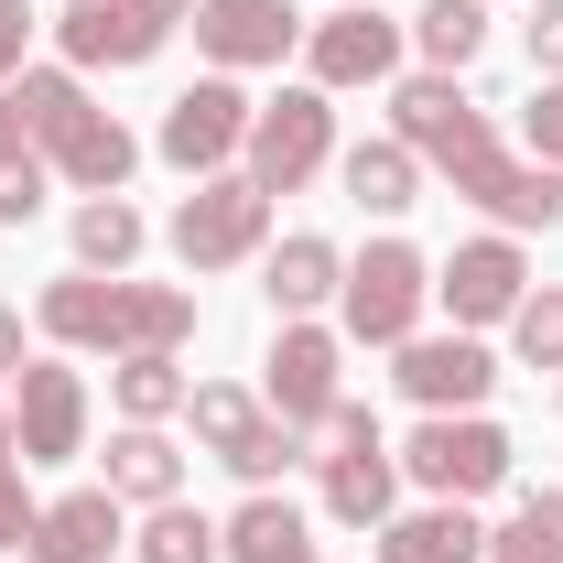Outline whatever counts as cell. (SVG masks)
I'll use <instances>...</instances> for the list:
<instances>
[{
    "label": "cell",
    "instance_id": "cell-1",
    "mask_svg": "<svg viewBox=\"0 0 563 563\" xmlns=\"http://www.w3.org/2000/svg\"><path fill=\"white\" fill-rule=\"evenodd\" d=\"M422 303H433V261L412 239H368L347 261V282H336V336L401 347V336H422Z\"/></svg>",
    "mask_w": 563,
    "mask_h": 563
},
{
    "label": "cell",
    "instance_id": "cell-2",
    "mask_svg": "<svg viewBox=\"0 0 563 563\" xmlns=\"http://www.w3.org/2000/svg\"><path fill=\"white\" fill-rule=\"evenodd\" d=\"M325 433V520L336 531H379L390 509H401V455H390V433H379V412L368 401H336V412L314 422Z\"/></svg>",
    "mask_w": 563,
    "mask_h": 563
},
{
    "label": "cell",
    "instance_id": "cell-6",
    "mask_svg": "<svg viewBox=\"0 0 563 563\" xmlns=\"http://www.w3.org/2000/svg\"><path fill=\"white\" fill-rule=\"evenodd\" d=\"M412 55V22H390L379 0H347L336 22H303V87L347 98V87H390Z\"/></svg>",
    "mask_w": 563,
    "mask_h": 563
},
{
    "label": "cell",
    "instance_id": "cell-13",
    "mask_svg": "<svg viewBox=\"0 0 563 563\" xmlns=\"http://www.w3.org/2000/svg\"><path fill=\"white\" fill-rule=\"evenodd\" d=\"M390 379H401V401L412 412H488V390H498V357L488 336H401L390 347Z\"/></svg>",
    "mask_w": 563,
    "mask_h": 563
},
{
    "label": "cell",
    "instance_id": "cell-42",
    "mask_svg": "<svg viewBox=\"0 0 563 563\" xmlns=\"http://www.w3.org/2000/svg\"><path fill=\"white\" fill-rule=\"evenodd\" d=\"M0 455H22V444H11V401H0Z\"/></svg>",
    "mask_w": 563,
    "mask_h": 563
},
{
    "label": "cell",
    "instance_id": "cell-19",
    "mask_svg": "<svg viewBox=\"0 0 563 563\" xmlns=\"http://www.w3.org/2000/svg\"><path fill=\"white\" fill-rule=\"evenodd\" d=\"M44 163H55V185H76V196H120L141 174V141L120 131V109H87V120H66V131L44 141Z\"/></svg>",
    "mask_w": 563,
    "mask_h": 563
},
{
    "label": "cell",
    "instance_id": "cell-23",
    "mask_svg": "<svg viewBox=\"0 0 563 563\" xmlns=\"http://www.w3.org/2000/svg\"><path fill=\"white\" fill-rule=\"evenodd\" d=\"M109 498H120V509H163V498H185V455H174L163 422H120V433H109Z\"/></svg>",
    "mask_w": 563,
    "mask_h": 563
},
{
    "label": "cell",
    "instance_id": "cell-43",
    "mask_svg": "<svg viewBox=\"0 0 563 563\" xmlns=\"http://www.w3.org/2000/svg\"><path fill=\"white\" fill-rule=\"evenodd\" d=\"M553 412H563V379H553Z\"/></svg>",
    "mask_w": 563,
    "mask_h": 563
},
{
    "label": "cell",
    "instance_id": "cell-33",
    "mask_svg": "<svg viewBox=\"0 0 563 563\" xmlns=\"http://www.w3.org/2000/svg\"><path fill=\"white\" fill-rule=\"evenodd\" d=\"M292 466H303V433H292V422H282V412L261 422V433H250L239 455H228V477H239V488H282Z\"/></svg>",
    "mask_w": 563,
    "mask_h": 563
},
{
    "label": "cell",
    "instance_id": "cell-37",
    "mask_svg": "<svg viewBox=\"0 0 563 563\" xmlns=\"http://www.w3.org/2000/svg\"><path fill=\"white\" fill-rule=\"evenodd\" d=\"M22 55H33V0H0V87L22 76Z\"/></svg>",
    "mask_w": 563,
    "mask_h": 563
},
{
    "label": "cell",
    "instance_id": "cell-14",
    "mask_svg": "<svg viewBox=\"0 0 563 563\" xmlns=\"http://www.w3.org/2000/svg\"><path fill=\"white\" fill-rule=\"evenodd\" d=\"M196 55L217 76H261L303 55V11L292 0H196Z\"/></svg>",
    "mask_w": 563,
    "mask_h": 563
},
{
    "label": "cell",
    "instance_id": "cell-7",
    "mask_svg": "<svg viewBox=\"0 0 563 563\" xmlns=\"http://www.w3.org/2000/svg\"><path fill=\"white\" fill-rule=\"evenodd\" d=\"M250 109H261V98H250L239 76H196V87H185V98L163 109L152 152H163V163H174L185 185H207V174H228V163L250 152Z\"/></svg>",
    "mask_w": 563,
    "mask_h": 563
},
{
    "label": "cell",
    "instance_id": "cell-9",
    "mask_svg": "<svg viewBox=\"0 0 563 563\" xmlns=\"http://www.w3.org/2000/svg\"><path fill=\"white\" fill-rule=\"evenodd\" d=\"M390 141H412L422 152V174H455L466 152H488V109L466 98V76H390Z\"/></svg>",
    "mask_w": 563,
    "mask_h": 563
},
{
    "label": "cell",
    "instance_id": "cell-35",
    "mask_svg": "<svg viewBox=\"0 0 563 563\" xmlns=\"http://www.w3.org/2000/svg\"><path fill=\"white\" fill-rule=\"evenodd\" d=\"M520 152L563 174V76H542V87H531V109H520Z\"/></svg>",
    "mask_w": 563,
    "mask_h": 563
},
{
    "label": "cell",
    "instance_id": "cell-25",
    "mask_svg": "<svg viewBox=\"0 0 563 563\" xmlns=\"http://www.w3.org/2000/svg\"><path fill=\"white\" fill-rule=\"evenodd\" d=\"M141 250H152V228H141L131 196H76V272H131Z\"/></svg>",
    "mask_w": 563,
    "mask_h": 563
},
{
    "label": "cell",
    "instance_id": "cell-4",
    "mask_svg": "<svg viewBox=\"0 0 563 563\" xmlns=\"http://www.w3.org/2000/svg\"><path fill=\"white\" fill-rule=\"evenodd\" d=\"M325 163H336V98H325V87H282V98L250 109V152H239V174H250L261 196H303Z\"/></svg>",
    "mask_w": 563,
    "mask_h": 563
},
{
    "label": "cell",
    "instance_id": "cell-31",
    "mask_svg": "<svg viewBox=\"0 0 563 563\" xmlns=\"http://www.w3.org/2000/svg\"><path fill=\"white\" fill-rule=\"evenodd\" d=\"M488 563H563V488H520V509L488 531Z\"/></svg>",
    "mask_w": 563,
    "mask_h": 563
},
{
    "label": "cell",
    "instance_id": "cell-17",
    "mask_svg": "<svg viewBox=\"0 0 563 563\" xmlns=\"http://www.w3.org/2000/svg\"><path fill=\"white\" fill-rule=\"evenodd\" d=\"M33 325H44V347H66V357H120V282H109V272L44 282Z\"/></svg>",
    "mask_w": 563,
    "mask_h": 563
},
{
    "label": "cell",
    "instance_id": "cell-32",
    "mask_svg": "<svg viewBox=\"0 0 563 563\" xmlns=\"http://www.w3.org/2000/svg\"><path fill=\"white\" fill-rule=\"evenodd\" d=\"M509 347H520V368H553V379H563V282H531V292H520Z\"/></svg>",
    "mask_w": 563,
    "mask_h": 563
},
{
    "label": "cell",
    "instance_id": "cell-39",
    "mask_svg": "<svg viewBox=\"0 0 563 563\" xmlns=\"http://www.w3.org/2000/svg\"><path fill=\"white\" fill-rule=\"evenodd\" d=\"M33 152V131H22V109H11V87H0V163H22Z\"/></svg>",
    "mask_w": 563,
    "mask_h": 563
},
{
    "label": "cell",
    "instance_id": "cell-30",
    "mask_svg": "<svg viewBox=\"0 0 563 563\" xmlns=\"http://www.w3.org/2000/svg\"><path fill=\"white\" fill-rule=\"evenodd\" d=\"M11 109H22V131H33V152H44V141L66 131V120H87L98 98H87L76 66H22V76H11Z\"/></svg>",
    "mask_w": 563,
    "mask_h": 563
},
{
    "label": "cell",
    "instance_id": "cell-15",
    "mask_svg": "<svg viewBox=\"0 0 563 563\" xmlns=\"http://www.w3.org/2000/svg\"><path fill=\"white\" fill-rule=\"evenodd\" d=\"M55 44H66V66L76 76H131V66H152L163 55V22H141L131 0H66L55 11Z\"/></svg>",
    "mask_w": 563,
    "mask_h": 563
},
{
    "label": "cell",
    "instance_id": "cell-29",
    "mask_svg": "<svg viewBox=\"0 0 563 563\" xmlns=\"http://www.w3.org/2000/svg\"><path fill=\"white\" fill-rule=\"evenodd\" d=\"M131 563H228V542H217V520H207V509L163 498V509H141V531H131Z\"/></svg>",
    "mask_w": 563,
    "mask_h": 563
},
{
    "label": "cell",
    "instance_id": "cell-40",
    "mask_svg": "<svg viewBox=\"0 0 563 563\" xmlns=\"http://www.w3.org/2000/svg\"><path fill=\"white\" fill-rule=\"evenodd\" d=\"M22 357H33V347H22V314L0 303V379H22Z\"/></svg>",
    "mask_w": 563,
    "mask_h": 563
},
{
    "label": "cell",
    "instance_id": "cell-21",
    "mask_svg": "<svg viewBox=\"0 0 563 563\" xmlns=\"http://www.w3.org/2000/svg\"><path fill=\"white\" fill-rule=\"evenodd\" d=\"M217 542H228V563H325L314 553V520H303L282 488H250L228 520H217Z\"/></svg>",
    "mask_w": 563,
    "mask_h": 563
},
{
    "label": "cell",
    "instance_id": "cell-34",
    "mask_svg": "<svg viewBox=\"0 0 563 563\" xmlns=\"http://www.w3.org/2000/svg\"><path fill=\"white\" fill-rule=\"evenodd\" d=\"M44 196H55V163H44V152L0 163V228H33V217H44Z\"/></svg>",
    "mask_w": 563,
    "mask_h": 563
},
{
    "label": "cell",
    "instance_id": "cell-38",
    "mask_svg": "<svg viewBox=\"0 0 563 563\" xmlns=\"http://www.w3.org/2000/svg\"><path fill=\"white\" fill-rule=\"evenodd\" d=\"M531 66L563 76V0H542V11H531Z\"/></svg>",
    "mask_w": 563,
    "mask_h": 563
},
{
    "label": "cell",
    "instance_id": "cell-10",
    "mask_svg": "<svg viewBox=\"0 0 563 563\" xmlns=\"http://www.w3.org/2000/svg\"><path fill=\"white\" fill-rule=\"evenodd\" d=\"M444 185H455L466 207L488 217V228H509V239H531V228H563V174H553V163H531V152H509V141L466 152Z\"/></svg>",
    "mask_w": 563,
    "mask_h": 563
},
{
    "label": "cell",
    "instance_id": "cell-8",
    "mask_svg": "<svg viewBox=\"0 0 563 563\" xmlns=\"http://www.w3.org/2000/svg\"><path fill=\"white\" fill-rule=\"evenodd\" d=\"M520 292H531V261H520V239L509 228H477V239H455L444 261H433V303L466 325V336H488L520 314Z\"/></svg>",
    "mask_w": 563,
    "mask_h": 563
},
{
    "label": "cell",
    "instance_id": "cell-18",
    "mask_svg": "<svg viewBox=\"0 0 563 563\" xmlns=\"http://www.w3.org/2000/svg\"><path fill=\"white\" fill-rule=\"evenodd\" d=\"M368 542H379V563H488V520L466 498H433V509H390Z\"/></svg>",
    "mask_w": 563,
    "mask_h": 563
},
{
    "label": "cell",
    "instance_id": "cell-36",
    "mask_svg": "<svg viewBox=\"0 0 563 563\" xmlns=\"http://www.w3.org/2000/svg\"><path fill=\"white\" fill-rule=\"evenodd\" d=\"M22 477H33V466H22V455H0V553H22V542H33V520H44V498L22 488Z\"/></svg>",
    "mask_w": 563,
    "mask_h": 563
},
{
    "label": "cell",
    "instance_id": "cell-16",
    "mask_svg": "<svg viewBox=\"0 0 563 563\" xmlns=\"http://www.w3.org/2000/svg\"><path fill=\"white\" fill-rule=\"evenodd\" d=\"M120 542H131V509L109 488H66V498H44L22 563H120Z\"/></svg>",
    "mask_w": 563,
    "mask_h": 563
},
{
    "label": "cell",
    "instance_id": "cell-26",
    "mask_svg": "<svg viewBox=\"0 0 563 563\" xmlns=\"http://www.w3.org/2000/svg\"><path fill=\"white\" fill-rule=\"evenodd\" d=\"M185 390H196V379H185V357H174V347H131L120 368H109L120 422H174V412H185Z\"/></svg>",
    "mask_w": 563,
    "mask_h": 563
},
{
    "label": "cell",
    "instance_id": "cell-44",
    "mask_svg": "<svg viewBox=\"0 0 563 563\" xmlns=\"http://www.w3.org/2000/svg\"><path fill=\"white\" fill-rule=\"evenodd\" d=\"M336 11H347V0H336Z\"/></svg>",
    "mask_w": 563,
    "mask_h": 563
},
{
    "label": "cell",
    "instance_id": "cell-20",
    "mask_svg": "<svg viewBox=\"0 0 563 563\" xmlns=\"http://www.w3.org/2000/svg\"><path fill=\"white\" fill-rule=\"evenodd\" d=\"M336 282H347V250L325 239V228H292L282 250H261V292H272V314H325L336 303Z\"/></svg>",
    "mask_w": 563,
    "mask_h": 563
},
{
    "label": "cell",
    "instance_id": "cell-3",
    "mask_svg": "<svg viewBox=\"0 0 563 563\" xmlns=\"http://www.w3.org/2000/svg\"><path fill=\"white\" fill-rule=\"evenodd\" d=\"M390 455H401V477H412L422 498H466V509H477L488 488H509V455H520V444H509L488 412H422Z\"/></svg>",
    "mask_w": 563,
    "mask_h": 563
},
{
    "label": "cell",
    "instance_id": "cell-12",
    "mask_svg": "<svg viewBox=\"0 0 563 563\" xmlns=\"http://www.w3.org/2000/svg\"><path fill=\"white\" fill-rule=\"evenodd\" d=\"M336 357H347V336H336V325L292 314V325L272 336V357H261V368H272V379H261V412H282L292 433H314V422L347 401V390H336Z\"/></svg>",
    "mask_w": 563,
    "mask_h": 563
},
{
    "label": "cell",
    "instance_id": "cell-28",
    "mask_svg": "<svg viewBox=\"0 0 563 563\" xmlns=\"http://www.w3.org/2000/svg\"><path fill=\"white\" fill-rule=\"evenodd\" d=\"M185 422H196V444L228 466V455H239L272 412H261V390H239V379H196V390H185Z\"/></svg>",
    "mask_w": 563,
    "mask_h": 563
},
{
    "label": "cell",
    "instance_id": "cell-5",
    "mask_svg": "<svg viewBox=\"0 0 563 563\" xmlns=\"http://www.w3.org/2000/svg\"><path fill=\"white\" fill-rule=\"evenodd\" d=\"M174 261L185 272H239V261H261L272 250V196L250 185V174H207L185 207H174Z\"/></svg>",
    "mask_w": 563,
    "mask_h": 563
},
{
    "label": "cell",
    "instance_id": "cell-24",
    "mask_svg": "<svg viewBox=\"0 0 563 563\" xmlns=\"http://www.w3.org/2000/svg\"><path fill=\"white\" fill-rule=\"evenodd\" d=\"M185 336H196V292H185V282H131L120 272V357L131 347H174L185 357Z\"/></svg>",
    "mask_w": 563,
    "mask_h": 563
},
{
    "label": "cell",
    "instance_id": "cell-27",
    "mask_svg": "<svg viewBox=\"0 0 563 563\" xmlns=\"http://www.w3.org/2000/svg\"><path fill=\"white\" fill-rule=\"evenodd\" d=\"M412 55L433 76H466L477 55H488V0H422L412 11Z\"/></svg>",
    "mask_w": 563,
    "mask_h": 563
},
{
    "label": "cell",
    "instance_id": "cell-11",
    "mask_svg": "<svg viewBox=\"0 0 563 563\" xmlns=\"http://www.w3.org/2000/svg\"><path fill=\"white\" fill-rule=\"evenodd\" d=\"M11 444H22V466H76L87 455V379L66 357H22V379H11Z\"/></svg>",
    "mask_w": 563,
    "mask_h": 563
},
{
    "label": "cell",
    "instance_id": "cell-41",
    "mask_svg": "<svg viewBox=\"0 0 563 563\" xmlns=\"http://www.w3.org/2000/svg\"><path fill=\"white\" fill-rule=\"evenodd\" d=\"M141 22H163V33H174V22H196V0H131Z\"/></svg>",
    "mask_w": 563,
    "mask_h": 563
},
{
    "label": "cell",
    "instance_id": "cell-22",
    "mask_svg": "<svg viewBox=\"0 0 563 563\" xmlns=\"http://www.w3.org/2000/svg\"><path fill=\"white\" fill-rule=\"evenodd\" d=\"M336 185H347L357 217H412L422 207V152L379 131V141H357V152H336Z\"/></svg>",
    "mask_w": 563,
    "mask_h": 563
}]
</instances>
